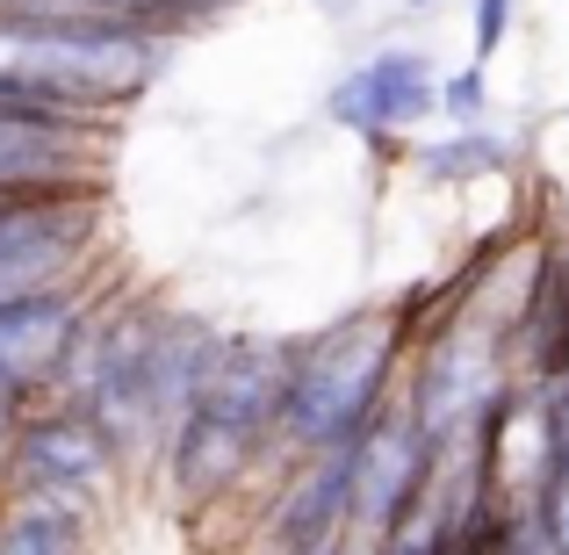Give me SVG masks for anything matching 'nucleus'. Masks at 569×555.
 <instances>
[{"instance_id": "obj_1", "label": "nucleus", "mask_w": 569, "mask_h": 555, "mask_svg": "<svg viewBox=\"0 0 569 555\" xmlns=\"http://www.w3.org/2000/svg\"><path fill=\"white\" fill-rule=\"evenodd\" d=\"M173 66V37L130 29L116 14H37L0 8V72L22 80L37 101L80 123H123Z\"/></svg>"}, {"instance_id": "obj_2", "label": "nucleus", "mask_w": 569, "mask_h": 555, "mask_svg": "<svg viewBox=\"0 0 569 555\" xmlns=\"http://www.w3.org/2000/svg\"><path fill=\"white\" fill-rule=\"evenodd\" d=\"M403 339L382 310H353V318L325 325L310 339H289V383H281V418H274V462L325 455L347 447L376 426V412L403 383Z\"/></svg>"}, {"instance_id": "obj_3", "label": "nucleus", "mask_w": 569, "mask_h": 555, "mask_svg": "<svg viewBox=\"0 0 569 555\" xmlns=\"http://www.w3.org/2000/svg\"><path fill=\"white\" fill-rule=\"evenodd\" d=\"M109 188H22L0 195V304L51 296L94 275Z\"/></svg>"}, {"instance_id": "obj_4", "label": "nucleus", "mask_w": 569, "mask_h": 555, "mask_svg": "<svg viewBox=\"0 0 569 555\" xmlns=\"http://www.w3.org/2000/svg\"><path fill=\"white\" fill-rule=\"evenodd\" d=\"M505 375H519L512 339H505L483 310H469V318H455L440 339H426V347L411 354V383H403L397 397L411 404V418L426 426L432 447H455V440H469L476 412L498 397Z\"/></svg>"}, {"instance_id": "obj_5", "label": "nucleus", "mask_w": 569, "mask_h": 555, "mask_svg": "<svg viewBox=\"0 0 569 555\" xmlns=\"http://www.w3.org/2000/svg\"><path fill=\"white\" fill-rule=\"evenodd\" d=\"M123 469L116 440L101 433V418L87 404H37V412L14 418V440H8V462H0V498L8 490H66V498H87L101 505Z\"/></svg>"}, {"instance_id": "obj_6", "label": "nucleus", "mask_w": 569, "mask_h": 555, "mask_svg": "<svg viewBox=\"0 0 569 555\" xmlns=\"http://www.w3.org/2000/svg\"><path fill=\"white\" fill-rule=\"evenodd\" d=\"M440 462H447V447L426 440V426L411 418V404L389 397L376 412V426L353 440V534L376 542V534L403 527V519L432 498Z\"/></svg>"}, {"instance_id": "obj_7", "label": "nucleus", "mask_w": 569, "mask_h": 555, "mask_svg": "<svg viewBox=\"0 0 569 555\" xmlns=\"http://www.w3.org/2000/svg\"><path fill=\"white\" fill-rule=\"evenodd\" d=\"M426 116H440V66L418 43H382L361 66H347L325 95V123L353 130L368 145H389L403 130H418Z\"/></svg>"}, {"instance_id": "obj_8", "label": "nucleus", "mask_w": 569, "mask_h": 555, "mask_svg": "<svg viewBox=\"0 0 569 555\" xmlns=\"http://www.w3.org/2000/svg\"><path fill=\"white\" fill-rule=\"evenodd\" d=\"M123 123H58L0 109V195L22 188H109V152Z\"/></svg>"}, {"instance_id": "obj_9", "label": "nucleus", "mask_w": 569, "mask_h": 555, "mask_svg": "<svg viewBox=\"0 0 569 555\" xmlns=\"http://www.w3.org/2000/svg\"><path fill=\"white\" fill-rule=\"evenodd\" d=\"M281 383H289V339L267 333H217V354H209V375L194 389L188 412L217 418V426L246 433L274 455V418H281Z\"/></svg>"}, {"instance_id": "obj_10", "label": "nucleus", "mask_w": 569, "mask_h": 555, "mask_svg": "<svg viewBox=\"0 0 569 555\" xmlns=\"http://www.w3.org/2000/svg\"><path fill=\"white\" fill-rule=\"evenodd\" d=\"M94 275L72 281V289L51 296H22V304H0V397L14 412H37L51 404V375L66 361V339L80 333L87 304H94Z\"/></svg>"}, {"instance_id": "obj_11", "label": "nucleus", "mask_w": 569, "mask_h": 555, "mask_svg": "<svg viewBox=\"0 0 569 555\" xmlns=\"http://www.w3.org/2000/svg\"><path fill=\"white\" fill-rule=\"evenodd\" d=\"M260 527H267V548L274 555H296V548L353 534V440L289 462V469H281V490L267 498Z\"/></svg>"}, {"instance_id": "obj_12", "label": "nucleus", "mask_w": 569, "mask_h": 555, "mask_svg": "<svg viewBox=\"0 0 569 555\" xmlns=\"http://www.w3.org/2000/svg\"><path fill=\"white\" fill-rule=\"evenodd\" d=\"M512 361L527 383L569 375V238H548L527 260V296L512 318Z\"/></svg>"}, {"instance_id": "obj_13", "label": "nucleus", "mask_w": 569, "mask_h": 555, "mask_svg": "<svg viewBox=\"0 0 569 555\" xmlns=\"http://www.w3.org/2000/svg\"><path fill=\"white\" fill-rule=\"evenodd\" d=\"M101 505L66 490H8L0 498V555H94Z\"/></svg>"}, {"instance_id": "obj_14", "label": "nucleus", "mask_w": 569, "mask_h": 555, "mask_svg": "<svg viewBox=\"0 0 569 555\" xmlns=\"http://www.w3.org/2000/svg\"><path fill=\"white\" fill-rule=\"evenodd\" d=\"M0 8H37V14H116L130 29H152V37L181 43L188 29H209L217 14H231L238 0H0Z\"/></svg>"}, {"instance_id": "obj_15", "label": "nucleus", "mask_w": 569, "mask_h": 555, "mask_svg": "<svg viewBox=\"0 0 569 555\" xmlns=\"http://www.w3.org/2000/svg\"><path fill=\"white\" fill-rule=\"evenodd\" d=\"M411 167H418V181H432V188H469V181H490V174L512 167V145L490 123H476V130H447V138L418 145Z\"/></svg>"}, {"instance_id": "obj_16", "label": "nucleus", "mask_w": 569, "mask_h": 555, "mask_svg": "<svg viewBox=\"0 0 569 555\" xmlns=\"http://www.w3.org/2000/svg\"><path fill=\"white\" fill-rule=\"evenodd\" d=\"M569 484V375L533 383V498Z\"/></svg>"}, {"instance_id": "obj_17", "label": "nucleus", "mask_w": 569, "mask_h": 555, "mask_svg": "<svg viewBox=\"0 0 569 555\" xmlns=\"http://www.w3.org/2000/svg\"><path fill=\"white\" fill-rule=\"evenodd\" d=\"M440 116L455 130H476L490 116V66H455V72H440Z\"/></svg>"}, {"instance_id": "obj_18", "label": "nucleus", "mask_w": 569, "mask_h": 555, "mask_svg": "<svg viewBox=\"0 0 569 555\" xmlns=\"http://www.w3.org/2000/svg\"><path fill=\"white\" fill-rule=\"evenodd\" d=\"M512 8H519V0H469V58H476V66H490V58L505 51V37H512Z\"/></svg>"}, {"instance_id": "obj_19", "label": "nucleus", "mask_w": 569, "mask_h": 555, "mask_svg": "<svg viewBox=\"0 0 569 555\" xmlns=\"http://www.w3.org/2000/svg\"><path fill=\"white\" fill-rule=\"evenodd\" d=\"M533 519H541V534L556 542V555H569V484L541 490V498H533Z\"/></svg>"}, {"instance_id": "obj_20", "label": "nucleus", "mask_w": 569, "mask_h": 555, "mask_svg": "<svg viewBox=\"0 0 569 555\" xmlns=\"http://www.w3.org/2000/svg\"><path fill=\"white\" fill-rule=\"evenodd\" d=\"M498 555H556V542H548V534H541V519H533V513H519Z\"/></svg>"}, {"instance_id": "obj_21", "label": "nucleus", "mask_w": 569, "mask_h": 555, "mask_svg": "<svg viewBox=\"0 0 569 555\" xmlns=\"http://www.w3.org/2000/svg\"><path fill=\"white\" fill-rule=\"evenodd\" d=\"M310 8H318L332 29H347V22H361V8H368V0H310Z\"/></svg>"}, {"instance_id": "obj_22", "label": "nucleus", "mask_w": 569, "mask_h": 555, "mask_svg": "<svg viewBox=\"0 0 569 555\" xmlns=\"http://www.w3.org/2000/svg\"><path fill=\"white\" fill-rule=\"evenodd\" d=\"M14 418H22V412H14V404L0 397V462H8V440H14Z\"/></svg>"}, {"instance_id": "obj_23", "label": "nucleus", "mask_w": 569, "mask_h": 555, "mask_svg": "<svg viewBox=\"0 0 569 555\" xmlns=\"http://www.w3.org/2000/svg\"><path fill=\"white\" fill-rule=\"evenodd\" d=\"M296 555H361V548H353V534H339V542H318V548H296Z\"/></svg>"}, {"instance_id": "obj_24", "label": "nucleus", "mask_w": 569, "mask_h": 555, "mask_svg": "<svg viewBox=\"0 0 569 555\" xmlns=\"http://www.w3.org/2000/svg\"><path fill=\"white\" fill-rule=\"evenodd\" d=\"M403 8H411V14H426V8H440V0H403Z\"/></svg>"}]
</instances>
